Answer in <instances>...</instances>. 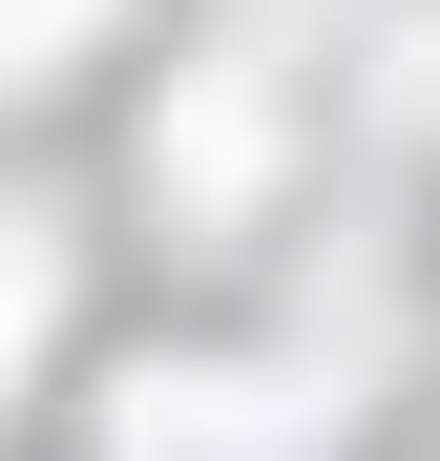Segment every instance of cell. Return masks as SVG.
I'll return each instance as SVG.
<instances>
[{
  "mask_svg": "<svg viewBox=\"0 0 440 461\" xmlns=\"http://www.w3.org/2000/svg\"><path fill=\"white\" fill-rule=\"evenodd\" d=\"M293 420H273V377H147L126 399V461H273Z\"/></svg>",
  "mask_w": 440,
  "mask_h": 461,
  "instance_id": "7a4b0ae2",
  "label": "cell"
},
{
  "mask_svg": "<svg viewBox=\"0 0 440 461\" xmlns=\"http://www.w3.org/2000/svg\"><path fill=\"white\" fill-rule=\"evenodd\" d=\"M147 189H168L189 230H231V210L273 189V85H252V63H189V85H168V126H147Z\"/></svg>",
  "mask_w": 440,
  "mask_h": 461,
  "instance_id": "6da1fadb",
  "label": "cell"
},
{
  "mask_svg": "<svg viewBox=\"0 0 440 461\" xmlns=\"http://www.w3.org/2000/svg\"><path fill=\"white\" fill-rule=\"evenodd\" d=\"M42 315H63V252H42V230H0V377L42 357Z\"/></svg>",
  "mask_w": 440,
  "mask_h": 461,
  "instance_id": "277c9868",
  "label": "cell"
},
{
  "mask_svg": "<svg viewBox=\"0 0 440 461\" xmlns=\"http://www.w3.org/2000/svg\"><path fill=\"white\" fill-rule=\"evenodd\" d=\"M85 42H105V0H0V85H63Z\"/></svg>",
  "mask_w": 440,
  "mask_h": 461,
  "instance_id": "3957f363",
  "label": "cell"
}]
</instances>
